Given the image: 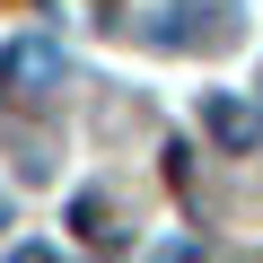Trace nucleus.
I'll return each mask as SVG.
<instances>
[{
  "mask_svg": "<svg viewBox=\"0 0 263 263\" xmlns=\"http://www.w3.org/2000/svg\"><path fill=\"white\" fill-rule=\"evenodd\" d=\"M211 132H219L228 149H254V114H246V105H228V97H211Z\"/></svg>",
  "mask_w": 263,
  "mask_h": 263,
  "instance_id": "obj_1",
  "label": "nucleus"
}]
</instances>
